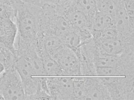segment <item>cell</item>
<instances>
[{"mask_svg": "<svg viewBox=\"0 0 134 100\" xmlns=\"http://www.w3.org/2000/svg\"><path fill=\"white\" fill-rule=\"evenodd\" d=\"M43 60L44 76H60L64 75V72L58 63L47 54L41 56Z\"/></svg>", "mask_w": 134, "mask_h": 100, "instance_id": "9c48e42d", "label": "cell"}, {"mask_svg": "<svg viewBox=\"0 0 134 100\" xmlns=\"http://www.w3.org/2000/svg\"><path fill=\"white\" fill-rule=\"evenodd\" d=\"M15 58L14 52L0 44V63L4 65L5 70L14 67Z\"/></svg>", "mask_w": 134, "mask_h": 100, "instance_id": "9a60e30c", "label": "cell"}, {"mask_svg": "<svg viewBox=\"0 0 134 100\" xmlns=\"http://www.w3.org/2000/svg\"><path fill=\"white\" fill-rule=\"evenodd\" d=\"M16 1L17 0L13 2L0 1V18H10L16 21Z\"/></svg>", "mask_w": 134, "mask_h": 100, "instance_id": "5bb4252c", "label": "cell"}, {"mask_svg": "<svg viewBox=\"0 0 134 100\" xmlns=\"http://www.w3.org/2000/svg\"><path fill=\"white\" fill-rule=\"evenodd\" d=\"M85 99L89 100L103 99V93L99 89L94 88L87 92Z\"/></svg>", "mask_w": 134, "mask_h": 100, "instance_id": "ffe728a7", "label": "cell"}, {"mask_svg": "<svg viewBox=\"0 0 134 100\" xmlns=\"http://www.w3.org/2000/svg\"><path fill=\"white\" fill-rule=\"evenodd\" d=\"M0 92L4 100L26 99L22 80L14 67L0 75Z\"/></svg>", "mask_w": 134, "mask_h": 100, "instance_id": "7a4b0ae2", "label": "cell"}, {"mask_svg": "<svg viewBox=\"0 0 134 100\" xmlns=\"http://www.w3.org/2000/svg\"><path fill=\"white\" fill-rule=\"evenodd\" d=\"M87 92L83 81L79 78H74L73 97L77 99H85Z\"/></svg>", "mask_w": 134, "mask_h": 100, "instance_id": "e0dca14e", "label": "cell"}, {"mask_svg": "<svg viewBox=\"0 0 134 100\" xmlns=\"http://www.w3.org/2000/svg\"><path fill=\"white\" fill-rule=\"evenodd\" d=\"M5 70V68L4 65L0 63V75Z\"/></svg>", "mask_w": 134, "mask_h": 100, "instance_id": "7402d4cb", "label": "cell"}, {"mask_svg": "<svg viewBox=\"0 0 134 100\" xmlns=\"http://www.w3.org/2000/svg\"><path fill=\"white\" fill-rule=\"evenodd\" d=\"M112 27H114L113 18L103 12L97 10L91 20L90 28L91 34Z\"/></svg>", "mask_w": 134, "mask_h": 100, "instance_id": "ba28073f", "label": "cell"}, {"mask_svg": "<svg viewBox=\"0 0 134 100\" xmlns=\"http://www.w3.org/2000/svg\"><path fill=\"white\" fill-rule=\"evenodd\" d=\"M14 67L21 78L22 80L32 76H36L31 60L28 57L15 51Z\"/></svg>", "mask_w": 134, "mask_h": 100, "instance_id": "52a82bcc", "label": "cell"}, {"mask_svg": "<svg viewBox=\"0 0 134 100\" xmlns=\"http://www.w3.org/2000/svg\"><path fill=\"white\" fill-rule=\"evenodd\" d=\"M58 1H59V2H60V4H59V5H60L62 4L63 2L68 1V0H58Z\"/></svg>", "mask_w": 134, "mask_h": 100, "instance_id": "603a6c76", "label": "cell"}, {"mask_svg": "<svg viewBox=\"0 0 134 100\" xmlns=\"http://www.w3.org/2000/svg\"><path fill=\"white\" fill-rule=\"evenodd\" d=\"M15 20L10 18H0V44L15 54L14 44L18 35Z\"/></svg>", "mask_w": 134, "mask_h": 100, "instance_id": "277c9868", "label": "cell"}, {"mask_svg": "<svg viewBox=\"0 0 134 100\" xmlns=\"http://www.w3.org/2000/svg\"><path fill=\"white\" fill-rule=\"evenodd\" d=\"M101 48L110 55H116L121 52V42L119 38L108 39L100 42Z\"/></svg>", "mask_w": 134, "mask_h": 100, "instance_id": "7c38bea8", "label": "cell"}, {"mask_svg": "<svg viewBox=\"0 0 134 100\" xmlns=\"http://www.w3.org/2000/svg\"><path fill=\"white\" fill-rule=\"evenodd\" d=\"M97 74L99 76H118L119 73L116 68L98 67L96 68Z\"/></svg>", "mask_w": 134, "mask_h": 100, "instance_id": "d6986e66", "label": "cell"}, {"mask_svg": "<svg viewBox=\"0 0 134 100\" xmlns=\"http://www.w3.org/2000/svg\"><path fill=\"white\" fill-rule=\"evenodd\" d=\"M51 57L63 70L64 75L74 74L78 66V59L73 50L63 46Z\"/></svg>", "mask_w": 134, "mask_h": 100, "instance_id": "5b68a950", "label": "cell"}, {"mask_svg": "<svg viewBox=\"0 0 134 100\" xmlns=\"http://www.w3.org/2000/svg\"><path fill=\"white\" fill-rule=\"evenodd\" d=\"M62 39L63 45L73 51L79 46L83 40L79 31L74 29L65 35Z\"/></svg>", "mask_w": 134, "mask_h": 100, "instance_id": "8fae6325", "label": "cell"}, {"mask_svg": "<svg viewBox=\"0 0 134 100\" xmlns=\"http://www.w3.org/2000/svg\"><path fill=\"white\" fill-rule=\"evenodd\" d=\"M112 18L114 25L118 32L119 37H128L133 34V29L131 27L129 17L122 0L119 4Z\"/></svg>", "mask_w": 134, "mask_h": 100, "instance_id": "8992f818", "label": "cell"}, {"mask_svg": "<svg viewBox=\"0 0 134 100\" xmlns=\"http://www.w3.org/2000/svg\"><path fill=\"white\" fill-rule=\"evenodd\" d=\"M94 63L96 67H108L116 68L118 63L117 59L113 56L97 58L95 59Z\"/></svg>", "mask_w": 134, "mask_h": 100, "instance_id": "ac0fdd59", "label": "cell"}, {"mask_svg": "<svg viewBox=\"0 0 134 100\" xmlns=\"http://www.w3.org/2000/svg\"><path fill=\"white\" fill-rule=\"evenodd\" d=\"M96 41L100 42L119 37V34L115 27H112L99 32L92 33Z\"/></svg>", "mask_w": 134, "mask_h": 100, "instance_id": "2e32d148", "label": "cell"}, {"mask_svg": "<svg viewBox=\"0 0 134 100\" xmlns=\"http://www.w3.org/2000/svg\"><path fill=\"white\" fill-rule=\"evenodd\" d=\"M26 4L32 6L41 8L47 3V0H21Z\"/></svg>", "mask_w": 134, "mask_h": 100, "instance_id": "44dd1931", "label": "cell"}, {"mask_svg": "<svg viewBox=\"0 0 134 100\" xmlns=\"http://www.w3.org/2000/svg\"><path fill=\"white\" fill-rule=\"evenodd\" d=\"M122 0H96L98 11L111 17L114 15L117 8Z\"/></svg>", "mask_w": 134, "mask_h": 100, "instance_id": "4fadbf2b", "label": "cell"}, {"mask_svg": "<svg viewBox=\"0 0 134 100\" xmlns=\"http://www.w3.org/2000/svg\"><path fill=\"white\" fill-rule=\"evenodd\" d=\"M0 1L5 2H12L14 0H0Z\"/></svg>", "mask_w": 134, "mask_h": 100, "instance_id": "cb8c5ba5", "label": "cell"}, {"mask_svg": "<svg viewBox=\"0 0 134 100\" xmlns=\"http://www.w3.org/2000/svg\"><path fill=\"white\" fill-rule=\"evenodd\" d=\"M40 9L18 0L16 17L18 32L14 47L32 46L37 44L42 33L40 28Z\"/></svg>", "mask_w": 134, "mask_h": 100, "instance_id": "6da1fadb", "label": "cell"}, {"mask_svg": "<svg viewBox=\"0 0 134 100\" xmlns=\"http://www.w3.org/2000/svg\"><path fill=\"white\" fill-rule=\"evenodd\" d=\"M72 3L76 9L88 17L90 22L98 10L96 0H72Z\"/></svg>", "mask_w": 134, "mask_h": 100, "instance_id": "30bf717a", "label": "cell"}, {"mask_svg": "<svg viewBox=\"0 0 134 100\" xmlns=\"http://www.w3.org/2000/svg\"><path fill=\"white\" fill-rule=\"evenodd\" d=\"M47 83L52 99H69L73 97L74 78H47Z\"/></svg>", "mask_w": 134, "mask_h": 100, "instance_id": "3957f363", "label": "cell"}]
</instances>
